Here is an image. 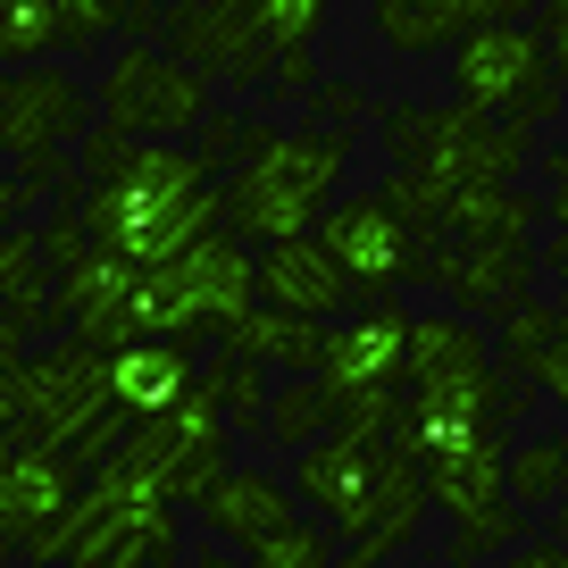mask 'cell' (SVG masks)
<instances>
[{
	"mask_svg": "<svg viewBox=\"0 0 568 568\" xmlns=\"http://www.w3.org/2000/svg\"><path fill=\"white\" fill-rule=\"evenodd\" d=\"M527 393L501 376L494 343L477 318L460 310H418L409 318V368H402V418H393V444L409 460H435V452L468 444L485 426H510Z\"/></svg>",
	"mask_w": 568,
	"mask_h": 568,
	"instance_id": "1",
	"label": "cell"
},
{
	"mask_svg": "<svg viewBox=\"0 0 568 568\" xmlns=\"http://www.w3.org/2000/svg\"><path fill=\"white\" fill-rule=\"evenodd\" d=\"M84 217H92V243L118 251L125 267H160L226 226V201H217V176L193 151L125 142L101 176H84Z\"/></svg>",
	"mask_w": 568,
	"mask_h": 568,
	"instance_id": "2",
	"label": "cell"
},
{
	"mask_svg": "<svg viewBox=\"0 0 568 568\" xmlns=\"http://www.w3.org/2000/svg\"><path fill=\"white\" fill-rule=\"evenodd\" d=\"M343 176H352V134L343 125H276L243 168H226L217 201H226V234L243 243H293L335 210Z\"/></svg>",
	"mask_w": 568,
	"mask_h": 568,
	"instance_id": "3",
	"label": "cell"
},
{
	"mask_svg": "<svg viewBox=\"0 0 568 568\" xmlns=\"http://www.w3.org/2000/svg\"><path fill=\"white\" fill-rule=\"evenodd\" d=\"M176 551H184L176 501H160L151 485L101 460L75 494V510L42 535L34 568H176Z\"/></svg>",
	"mask_w": 568,
	"mask_h": 568,
	"instance_id": "4",
	"label": "cell"
},
{
	"mask_svg": "<svg viewBox=\"0 0 568 568\" xmlns=\"http://www.w3.org/2000/svg\"><path fill=\"white\" fill-rule=\"evenodd\" d=\"M260 302V251L243 234H201L193 251L142 267L134 284V335H168V343H201V335H226L243 310Z\"/></svg>",
	"mask_w": 568,
	"mask_h": 568,
	"instance_id": "5",
	"label": "cell"
},
{
	"mask_svg": "<svg viewBox=\"0 0 568 568\" xmlns=\"http://www.w3.org/2000/svg\"><path fill=\"white\" fill-rule=\"evenodd\" d=\"M18 435L34 444H59L75 468H101L118 452L125 418L109 402V343L92 335H59L51 352H26V409H18Z\"/></svg>",
	"mask_w": 568,
	"mask_h": 568,
	"instance_id": "6",
	"label": "cell"
},
{
	"mask_svg": "<svg viewBox=\"0 0 568 568\" xmlns=\"http://www.w3.org/2000/svg\"><path fill=\"white\" fill-rule=\"evenodd\" d=\"M385 151L402 176H426L452 201L460 184H510L527 168L535 134L518 118H485V109H460V101H444V109L402 101V109H385Z\"/></svg>",
	"mask_w": 568,
	"mask_h": 568,
	"instance_id": "7",
	"label": "cell"
},
{
	"mask_svg": "<svg viewBox=\"0 0 568 568\" xmlns=\"http://www.w3.org/2000/svg\"><path fill=\"white\" fill-rule=\"evenodd\" d=\"M92 109L125 142H176L217 109V84L201 68H184L168 42H118L101 84H92Z\"/></svg>",
	"mask_w": 568,
	"mask_h": 568,
	"instance_id": "8",
	"label": "cell"
},
{
	"mask_svg": "<svg viewBox=\"0 0 568 568\" xmlns=\"http://www.w3.org/2000/svg\"><path fill=\"white\" fill-rule=\"evenodd\" d=\"M226 452H234V426L217 418V402L193 385L176 409L125 426L118 452H109V468H125V477L151 485L160 501H201L217 477H226Z\"/></svg>",
	"mask_w": 568,
	"mask_h": 568,
	"instance_id": "9",
	"label": "cell"
},
{
	"mask_svg": "<svg viewBox=\"0 0 568 568\" xmlns=\"http://www.w3.org/2000/svg\"><path fill=\"white\" fill-rule=\"evenodd\" d=\"M310 234H318L326 260L343 267L352 302H393V293L418 276V260H426V234L409 226L385 193H335V210H326Z\"/></svg>",
	"mask_w": 568,
	"mask_h": 568,
	"instance_id": "10",
	"label": "cell"
},
{
	"mask_svg": "<svg viewBox=\"0 0 568 568\" xmlns=\"http://www.w3.org/2000/svg\"><path fill=\"white\" fill-rule=\"evenodd\" d=\"M385 485H393V444L318 435L310 452H293V501H302L310 518H326L343 544L376 527V510H385Z\"/></svg>",
	"mask_w": 568,
	"mask_h": 568,
	"instance_id": "11",
	"label": "cell"
},
{
	"mask_svg": "<svg viewBox=\"0 0 568 568\" xmlns=\"http://www.w3.org/2000/svg\"><path fill=\"white\" fill-rule=\"evenodd\" d=\"M84 118H92V92L59 59L0 68V151H18V168L68 160V142H84Z\"/></svg>",
	"mask_w": 568,
	"mask_h": 568,
	"instance_id": "12",
	"label": "cell"
},
{
	"mask_svg": "<svg viewBox=\"0 0 568 568\" xmlns=\"http://www.w3.org/2000/svg\"><path fill=\"white\" fill-rule=\"evenodd\" d=\"M168 51L184 59V68H201L217 92H260L267 75H276V51H267V34L251 26L243 0H168Z\"/></svg>",
	"mask_w": 568,
	"mask_h": 568,
	"instance_id": "13",
	"label": "cell"
},
{
	"mask_svg": "<svg viewBox=\"0 0 568 568\" xmlns=\"http://www.w3.org/2000/svg\"><path fill=\"white\" fill-rule=\"evenodd\" d=\"M544 75H551V59H544V34H535L527 18L468 26V34L452 42V101L485 109V118H510Z\"/></svg>",
	"mask_w": 568,
	"mask_h": 568,
	"instance_id": "14",
	"label": "cell"
},
{
	"mask_svg": "<svg viewBox=\"0 0 568 568\" xmlns=\"http://www.w3.org/2000/svg\"><path fill=\"white\" fill-rule=\"evenodd\" d=\"M75 494H84V468L59 444H34V435H9V444H0V544L9 551L34 560L42 535L75 510Z\"/></svg>",
	"mask_w": 568,
	"mask_h": 568,
	"instance_id": "15",
	"label": "cell"
},
{
	"mask_svg": "<svg viewBox=\"0 0 568 568\" xmlns=\"http://www.w3.org/2000/svg\"><path fill=\"white\" fill-rule=\"evenodd\" d=\"M418 276L444 284L460 318H501V310L527 302V284H535V243H460V234H444V243H426Z\"/></svg>",
	"mask_w": 568,
	"mask_h": 568,
	"instance_id": "16",
	"label": "cell"
},
{
	"mask_svg": "<svg viewBox=\"0 0 568 568\" xmlns=\"http://www.w3.org/2000/svg\"><path fill=\"white\" fill-rule=\"evenodd\" d=\"M409 368V310L402 302H359L352 318L326 326L318 385L326 393H402Z\"/></svg>",
	"mask_w": 568,
	"mask_h": 568,
	"instance_id": "17",
	"label": "cell"
},
{
	"mask_svg": "<svg viewBox=\"0 0 568 568\" xmlns=\"http://www.w3.org/2000/svg\"><path fill=\"white\" fill-rule=\"evenodd\" d=\"M101 34H118V0H0V68L92 51Z\"/></svg>",
	"mask_w": 568,
	"mask_h": 568,
	"instance_id": "18",
	"label": "cell"
},
{
	"mask_svg": "<svg viewBox=\"0 0 568 568\" xmlns=\"http://www.w3.org/2000/svg\"><path fill=\"white\" fill-rule=\"evenodd\" d=\"M134 284H142V267H125L118 251H84L75 267H59L51 318L118 352V343H134Z\"/></svg>",
	"mask_w": 568,
	"mask_h": 568,
	"instance_id": "19",
	"label": "cell"
},
{
	"mask_svg": "<svg viewBox=\"0 0 568 568\" xmlns=\"http://www.w3.org/2000/svg\"><path fill=\"white\" fill-rule=\"evenodd\" d=\"M535 0H368V26L393 59H435L468 34V26H501L527 18Z\"/></svg>",
	"mask_w": 568,
	"mask_h": 568,
	"instance_id": "20",
	"label": "cell"
},
{
	"mask_svg": "<svg viewBox=\"0 0 568 568\" xmlns=\"http://www.w3.org/2000/svg\"><path fill=\"white\" fill-rule=\"evenodd\" d=\"M418 468H426V501H435L452 527L510 510V494H501V468H510V426H485V435H468V444L435 452V460H418Z\"/></svg>",
	"mask_w": 568,
	"mask_h": 568,
	"instance_id": "21",
	"label": "cell"
},
{
	"mask_svg": "<svg viewBox=\"0 0 568 568\" xmlns=\"http://www.w3.org/2000/svg\"><path fill=\"white\" fill-rule=\"evenodd\" d=\"M260 302L335 326L343 310H352V284H343V267L326 260L318 234H293V243H260Z\"/></svg>",
	"mask_w": 568,
	"mask_h": 568,
	"instance_id": "22",
	"label": "cell"
},
{
	"mask_svg": "<svg viewBox=\"0 0 568 568\" xmlns=\"http://www.w3.org/2000/svg\"><path fill=\"white\" fill-rule=\"evenodd\" d=\"M201 385L193 368V343H168V335H134L109 352V402H118V418H160V409H176L184 393Z\"/></svg>",
	"mask_w": 568,
	"mask_h": 568,
	"instance_id": "23",
	"label": "cell"
},
{
	"mask_svg": "<svg viewBox=\"0 0 568 568\" xmlns=\"http://www.w3.org/2000/svg\"><path fill=\"white\" fill-rule=\"evenodd\" d=\"M193 510H201V527H210L217 544L251 551V544H267L284 518H302V501H293V485H284V477H267V468H226Z\"/></svg>",
	"mask_w": 568,
	"mask_h": 568,
	"instance_id": "24",
	"label": "cell"
},
{
	"mask_svg": "<svg viewBox=\"0 0 568 568\" xmlns=\"http://www.w3.org/2000/svg\"><path fill=\"white\" fill-rule=\"evenodd\" d=\"M217 352H243V359H260V368H284V376H318L326 326H318V318H293V310H276V302H251L243 318L217 335Z\"/></svg>",
	"mask_w": 568,
	"mask_h": 568,
	"instance_id": "25",
	"label": "cell"
},
{
	"mask_svg": "<svg viewBox=\"0 0 568 568\" xmlns=\"http://www.w3.org/2000/svg\"><path fill=\"white\" fill-rule=\"evenodd\" d=\"M535 217H544V201L518 184H460L444 201V234H460V243H535Z\"/></svg>",
	"mask_w": 568,
	"mask_h": 568,
	"instance_id": "26",
	"label": "cell"
},
{
	"mask_svg": "<svg viewBox=\"0 0 568 568\" xmlns=\"http://www.w3.org/2000/svg\"><path fill=\"white\" fill-rule=\"evenodd\" d=\"M51 284H59V267H51V251H42V226H9L0 234V310L42 326L51 318Z\"/></svg>",
	"mask_w": 568,
	"mask_h": 568,
	"instance_id": "27",
	"label": "cell"
},
{
	"mask_svg": "<svg viewBox=\"0 0 568 568\" xmlns=\"http://www.w3.org/2000/svg\"><path fill=\"white\" fill-rule=\"evenodd\" d=\"M267 444H284V452H310L318 435H335V393L318 385V376H293V385H276L267 393V426H260Z\"/></svg>",
	"mask_w": 568,
	"mask_h": 568,
	"instance_id": "28",
	"label": "cell"
},
{
	"mask_svg": "<svg viewBox=\"0 0 568 568\" xmlns=\"http://www.w3.org/2000/svg\"><path fill=\"white\" fill-rule=\"evenodd\" d=\"M568 485V435H527V444H510V468H501V494L518 501V510H551Z\"/></svg>",
	"mask_w": 568,
	"mask_h": 568,
	"instance_id": "29",
	"label": "cell"
},
{
	"mask_svg": "<svg viewBox=\"0 0 568 568\" xmlns=\"http://www.w3.org/2000/svg\"><path fill=\"white\" fill-rule=\"evenodd\" d=\"M201 393L217 402V418H226V426H267V393H276V385H267L260 359L226 352L217 368H201Z\"/></svg>",
	"mask_w": 568,
	"mask_h": 568,
	"instance_id": "30",
	"label": "cell"
},
{
	"mask_svg": "<svg viewBox=\"0 0 568 568\" xmlns=\"http://www.w3.org/2000/svg\"><path fill=\"white\" fill-rule=\"evenodd\" d=\"M243 9H251V26L267 34V51H276V59H310L335 0H243Z\"/></svg>",
	"mask_w": 568,
	"mask_h": 568,
	"instance_id": "31",
	"label": "cell"
},
{
	"mask_svg": "<svg viewBox=\"0 0 568 568\" xmlns=\"http://www.w3.org/2000/svg\"><path fill=\"white\" fill-rule=\"evenodd\" d=\"M335 551H343V535L302 510V518H284L267 544H251V568H335Z\"/></svg>",
	"mask_w": 568,
	"mask_h": 568,
	"instance_id": "32",
	"label": "cell"
},
{
	"mask_svg": "<svg viewBox=\"0 0 568 568\" xmlns=\"http://www.w3.org/2000/svg\"><path fill=\"white\" fill-rule=\"evenodd\" d=\"M267 134H276V125L243 118V109H210V118L193 125V160H201V168H210V176H217V168H243L251 151H260V142H267Z\"/></svg>",
	"mask_w": 568,
	"mask_h": 568,
	"instance_id": "33",
	"label": "cell"
},
{
	"mask_svg": "<svg viewBox=\"0 0 568 568\" xmlns=\"http://www.w3.org/2000/svg\"><path fill=\"white\" fill-rule=\"evenodd\" d=\"M518 376H527V385L568 418V293H551V326H544V343L527 352V368H518Z\"/></svg>",
	"mask_w": 568,
	"mask_h": 568,
	"instance_id": "34",
	"label": "cell"
},
{
	"mask_svg": "<svg viewBox=\"0 0 568 568\" xmlns=\"http://www.w3.org/2000/svg\"><path fill=\"white\" fill-rule=\"evenodd\" d=\"M393 418H402V393H335V435L352 444H393Z\"/></svg>",
	"mask_w": 568,
	"mask_h": 568,
	"instance_id": "35",
	"label": "cell"
},
{
	"mask_svg": "<svg viewBox=\"0 0 568 568\" xmlns=\"http://www.w3.org/2000/svg\"><path fill=\"white\" fill-rule=\"evenodd\" d=\"M26 335H34V326L0 310V426H18V409H26V352H34Z\"/></svg>",
	"mask_w": 568,
	"mask_h": 568,
	"instance_id": "36",
	"label": "cell"
},
{
	"mask_svg": "<svg viewBox=\"0 0 568 568\" xmlns=\"http://www.w3.org/2000/svg\"><path fill=\"white\" fill-rule=\"evenodd\" d=\"M42 251H51V267H75L84 251H101V243H92L84 201H59V210H51V226H42Z\"/></svg>",
	"mask_w": 568,
	"mask_h": 568,
	"instance_id": "37",
	"label": "cell"
},
{
	"mask_svg": "<svg viewBox=\"0 0 568 568\" xmlns=\"http://www.w3.org/2000/svg\"><path fill=\"white\" fill-rule=\"evenodd\" d=\"M535 34H544V59H551V84L568 92V0H544V18H535Z\"/></svg>",
	"mask_w": 568,
	"mask_h": 568,
	"instance_id": "38",
	"label": "cell"
},
{
	"mask_svg": "<svg viewBox=\"0 0 568 568\" xmlns=\"http://www.w3.org/2000/svg\"><path fill=\"white\" fill-rule=\"evenodd\" d=\"M544 217H551V226H568V142H551V151H544Z\"/></svg>",
	"mask_w": 568,
	"mask_h": 568,
	"instance_id": "39",
	"label": "cell"
},
{
	"mask_svg": "<svg viewBox=\"0 0 568 568\" xmlns=\"http://www.w3.org/2000/svg\"><path fill=\"white\" fill-rule=\"evenodd\" d=\"M168 26V0H118V34L125 42H151Z\"/></svg>",
	"mask_w": 568,
	"mask_h": 568,
	"instance_id": "40",
	"label": "cell"
},
{
	"mask_svg": "<svg viewBox=\"0 0 568 568\" xmlns=\"http://www.w3.org/2000/svg\"><path fill=\"white\" fill-rule=\"evenodd\" d=\"M501 568H568V544H518L501 551Z\"/></svg>",
	"mask_w": 568,
	"mask_h": 568,
	"instance_id": "41",
	"label": "cell"
},
{
	"mask_svg": "<svg viewBox=\"0 0 568 568\" xmlns=\"http://www.w3.org/2000/svg\"><path fill=\"white\" fill-rule=\"evenodd\" d=\"M26 210V193H18V176H0V234H9V217Z\"/></svg>",
	"mask_w": 568,
	"mask_h": 568,
	"instance_id": "42",
	"label": "cell"
},
{
	"mask_svg": "<svg viewBox=\"0 0 568 568\" xmlns=\"http://www.w3.org/2000/svg\"><path fill=\"white\" fill-rule=\"evenodd\" d=\"M544 260H551V276H568V226H551V251H544Z\"/></svg>",
	"mask_w": 568,
	"mask_h": 568,
	"instance_id": "43",
	"label": "cell"
},
{
	"mask_svg": "<svg viewBox=\"0 0 568 568\" xmlns=\"http://www.w3.org/2000/svg\"><path fill=\"white\" fill-rule=\"evenodd\" d=\"M551 527H560L551 544H568V485H560V501H551Z\"/></svg>",
	"mask_w": 568,
	"mask_h": 568,
	"instance_id": "44",
	"label": "cell"
},
{
	"mask_svg": "<svg viewBox=\"0 0 568 568\" xmlns=\"http://www.w3.org/2000/svg\"><path fill=\"white\" fill-rule=\"evenodd\" d=\"M201 568H251V560H217V551H201Z\"/></svg>",
	"mask_w": 568,
	"mask_h": 568,
	"instance_id": "45",
	"label": "cell"
},
{
	"mask_svg": "<svg viewBox=\"0 0 568 568\" xmlns=\"http://www.w3.org/2000/svg\"><path fill=\"white\" fill-rule=\"evenodd\" d=\"M0 568H9V544H0Z\"/></svg>",
	"mask_w": 568,
	"mask_h": 568,
	"instance_id": "46",
	"label": "cell"
}]
</instances>
